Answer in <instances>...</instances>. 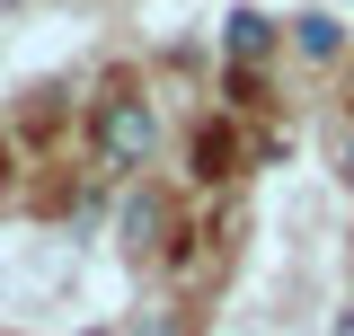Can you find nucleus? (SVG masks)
<instances>
[{
  "mask_svg": "<svg viewBox=\"0 0 354 336\" xmlns=\"http://www.w3.org/2000/svg\"><path fill=\"white\" fill-rule=\"evenodd\" d=\"M292 36H301L310 62H337V53H346V27H337L328 9H301V18H292Z\"/></svg>",
  "mask_w": 354,
  "mask_h": 336,
  "instance_id": "obj_3",
  "label": "nucleus"
},
{
  "mask_svg": "<svg viewBox=\"0 0 354 336\" xmlns=\"http://www.w3.org/2000/svg\"><path fill=\"white\" fill-rule=\"evenodd\" d=\"M88 151H97V168H142L151 151H160L151 97H106V106L88 115Z\"/></svg>",
  "mask_w": 354,
  "mask_h": 336,
  "instance_id": "obj_1",
  "label": "nucleus"
},
{
  "mask_svg": "<svg viewBox=\"0 0 354 336\" xmlns=\"http://www.w3.org/2000/svg\"><path fill=\"white\" fill-rule=\"evenodd\" d=\"M80 336H115V328H80Z\"/></svg>",
  "mask_w": 354,
  "mask_h": 336,
  "instance_id": "obj_6",
  "label": "nucleus"
},
{
  "mask_svg": "<svg viewBox=\"0 0 354 336\" xmlns=\"http://www.w3.org/2000/svg\"><path fill=\"white\" fill-rule=\"evenodd\" d=\"M337 177H346V186H354V124L337 133Z\"/></svg>",
  "mask_w": 354,
  "mask_h": 336,
  "instance_id": "obj_4",
  "label": "nucleus"
},
{
  "mask_svg": "<svg viewBox=\"0 0 354 336\" xmlns=\"http://www.w3.org/2000/svg\"><path fill=\"white\" fill-rule=\"evenodd\" d=\"M328 336H354V310H337V328H328Z\"/></svg>",
  "mask_w": 354,
  "mask_h": 336,
  "instance_id": "obj_5",
  "label": "nucleus"
},
{
  "mask_svg": "<svg viewBox=\"0 0 354 336\" xmlns=\"http://www.w3.org/2000/svg\"><path fill=\"white\" fill-rule=\"evenodd\" d=\"M266 44H274V18H266V9H230V18H221V53H230V62H257Z\"/></svg>",
  "mask_w": 354,
  "mask_h": 336,
  "instance_id": "obj_2",
  "label": "nucleus"
},
{
  "mask_svg": "<svg viewBox=\"0 0 354 336\" xmlns=\"http://www.w3.org/2000/svg\"><path fill=\"white\" fill-rule=\"evenodd\" d=\"M0 9H18V0H0Z\"/></svg>",
  "mask_w": 354,
  "mask_h": 336,
  "instance_id": "obj_7",
  "label": "nucleus"
}]
</instances>
